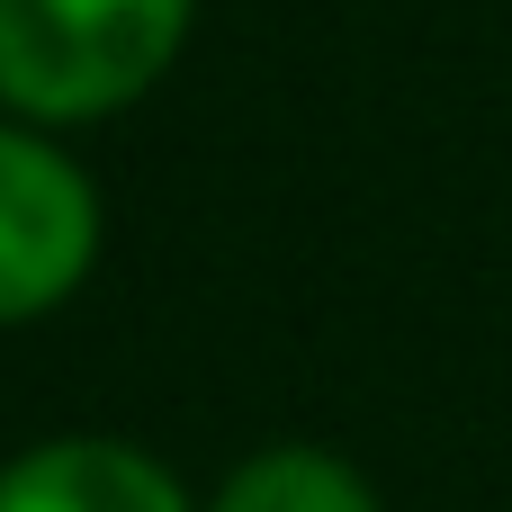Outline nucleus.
Wrapping results in <instances>:
<instances>
[{"mask_svg": "<svg viewBox=\"0 0 512 512\" xmlns=\"http://www.w3.org/2000/svg\"><path fill=\"white\" fill-rule=\"evenodd\" d=\"M189 27V0H0V90L36 117L135 99Z\"/></svg>", "mask_w": 512, "mask_h": 512, "instance_id": "f257e3e1", "label": "nucleus"}, {"mask_svg": "<svg viewBox=\"0 0 512 512\" xmlns=\"http://www.w3.org/2000/svg\"><path fill=\"white\" fill-rule=\"evenodd\" d=\"M90 243H99V207L81 171L54 144L0 126V324L54 306L90 270Z\"/></svg>", "mask_w": 512, "mask_h": 512, "instance_id": "f03ea898", "label": "nucleus"}, {"mask_svg": "<svg viewBox=\"0 0 512 512\" xmlns=\"http://www.w3.org/2000/svg\"><path fill=\"white\" fill-rule=\"evenodd\" d=\"M0 512H189L180 486L117 441H45L0 468Z\"/></svg>", "mask_w": 512, "mask_h": 512, "instance_id": "7ed1b4c3", "label": "nucleus"}, {"mask_svg": "<svg viewBox=\"0 0 512 512\" xmlns=\"http://www.w3.org/2000/svg\"><path fill=\"white\" fill-rule=\"evenodd\" d=\"M216 512H369V486L324 450H270L216 495Z\"/></svg>", "mask_w": 512, "mask_h": 512, "instance_id": "20e7f679", "label": "nucleus"}]
</instances>
